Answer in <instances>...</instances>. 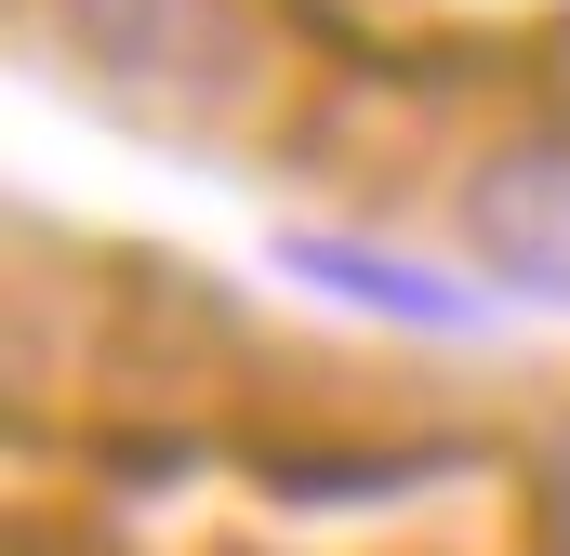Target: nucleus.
<instances>
[{"instance_id":"5","label":"nucleus","mask_w":570,"mask_h":556,"mask_svg":"<svg viewBox=\"0 0 570 556\" xmlns=\"http://www.w3.org/2000/svg\"><path fill=\"white\" fill-rule=\"evenodd\" d=\"M531 517H544V556H570V424H558V450H544V490H531Z\"/></svg>"},{"instance_id":"3","label":"nucleus","mask_w":570,"mask_h":556,"mask_svg":"<svg viewBox=\"0 0 570 556\" xmlns=\"http://www.w3.org/2000/svg\"><path fill=\"white\" fill-rule=\"evenodd\" d=\"M279 266L318 278V291H345V305H372V318H412V331H464V318H478V291L399 266V252H358V239H292Z\"/></svg>"},{"instance_id":"4","label":"nucleus","mask_w":570,"mask_h":556,"mask_svg":"<svg viewBox=\"0 0 570 556\" xmlns=\"http://www.w3.org/2000/svg\"><path fill=\"white\" fill-rule=\"evenodd\" d=\"M253 477H266L279 504H385V490H412V477H425V450H332V437H266V450H253Z\"/></svg>"},{"instance_id":"2","label":"nucleus","mask_w":570,"mask_h":556,"mask_svg":"<svg viewBox=\"0 0 570 556\" xmlns=\"http://www.w3.org/2000/svg\"><path fill=\"white\" fill-rule=\"evenodd\" d=\"M464 252L531 305H570V133H518L464 172Z\"/></svg>"},{"instance_id":"1","label":"nucleus","mask_w":570,"mask_h":556,"mask_svg":"<svg viewBox=\"0 0 570 556\" xmlns=\"http://www.w3.org/2000/svg\"><path fill=\"white\" fill-rule=\"evenodd\" d=\"M67 53L107 67L146 107H186V120H239L266 93V40L239 0H53Z\"/></svg>"}]
</instances>
